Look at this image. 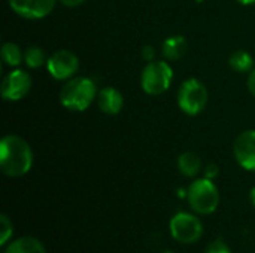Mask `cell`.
Returning a JSON list of instances; mask_svg holds the SVG:
<instances>
[{"label": "cell", "instance_id": "1", "mask_svg": "<svg viewBox=\"0 0 255 253\" xmlns=\"http://www.w3.org/2000/svg\"><path fill=\"white\" fill-rule=\"evenodd\" d=\"M34 161L31 146L18 134H6L0 140V170L4 176L16 179L25 176Z\"/></svg>", "mask_w": 255, "mask_h": 253}, {"label": "cell", "instance_id": "2", "mask_svg": "<svg viewBox=\"0 0 255 253\" xmlns=\"http://www.w3.org/2000/svg\"><path fill=\"white\" fill-rule=\"evenodd\" d=\"M97 85L88 76H75L60 89V103L70 112H85L97 100Z\"/></svg>", "mask_w": 255, "mask_h": 253}, {"label": "cell", "instance_id": "3", "mask_svg": "<svg viewBox=\"0 0 255 253\" xmlns=\"http://www.w3.org/2000/svg\"><path fill=\"white\" fill-rule=\"evenodd\" d=\"M187 203L199 216H209L220 206V191L214 180L208 177L194 179L187 188Z\"/></svg>", "mask_w": 255, "mask_h": 253}, {"label": "cell", "instance_id": "4", "mask_svg": "<svg viewBox=\"0 0 255 253\" xmlns=\"http://www.w3.org/2000/svg\"><path fill=\"white\" fill-rule=\"evenodd\" d=\"M173 82V69L164 60H154L145 64L140 73V86L148 95L164 94Z\"/></svg>", "mask_w": 255, "mask_h": 253}, {"label": "cell", "instance_id": "5", "mask_svg": "<svg viewBox=\"0 0 255 253\" xmlns=\"http://www.w3.org/2000/svg\"><path fill=\"white\" fill-rule=\"evenodd\" d=\"M169 231L172 239L179 245H196L203 237V224L194 212H178L169 222Z\"/></svg>", "mask_w": 255, "mask_h": 253}, {"label": "cell", "instance_id": "6", "mask_svg": "<svg viewBox=\"0 0 255 253\" xmlns=\"http://www.w3.org/2000/svg\"><path fill=\"white\" fill-rule=\"evenodd\" d=\"M208 89L205 84L196 78L185 79L178 89V106L188 116L200 115L208 104Z\"/></svg>", "mask_w": 255, "mask_h": 253}, {"label": "cell", "instance_id": "7", "mask_svg": "<svg viewBox=\"0 0 255 253\" xmlns=\"http://www.w3.org/2000/svg\"><path fill=\"white\" fill-rule=\"evenodd\" d=\"M46 70L55 81H69L79 70V58L69 49H57L48 57Z\"/></svg>", "mask_w": 255, "mask_h": 253}, {"label": "cell", "instance_id": "8", "mask_svg": "<svg viewBox=\"0 0 255 253\" xmlns=\"http://www.w3.org/2000/svg\"><path fill=\"white\" fill-rule=\"evenodd\" d=\"M33 86V78L22 69H12L7 75H4L0 91L1 98L4 101H19L30 92Z\"/></svg>", "mask_w": 255, "mask_h": 253}, {"label": "cell", "instance_id": "9", "mask_svg": "<svg viewBox=\"0 0 255 253\" xmlns=\"http://www.w3.org/2000/svg\"><path fill=\"white\" fill-rule=\"evenodd\" d=\"M58 0H7L9 7L24 19L46 18Z\"/></svg>", "mask_w": 255, "mask_h": 253}, {"label": "cell", "instance_id": "10", "mask_svg": "<svg viewBox=\"0 0 255 253\" xmlns=\"http://www.w3.org/2000/svg\"><path fill=\"white\" fill-rule=\"evenodd\" d=\"M233 155L244 170L255 171V130H245L236 137Z\"/></svg>", "mask_w": 255, "mask_h": 253}, {"label": "cell", "instance_id": "11", "mask_svg": "<svg viewBox=\"0 0 255 253\" xmlns=\"http://www.w3.org/2000/svg\"><path fill=\"white\" fill-rule=\"evenodd\" d=\"M96 101H97L100 112L109 116L118 115L124 107L123 92L117 89L115 86H103L102 89H99Z\"/></svg>", "mask_w": 255, "mask_h": 253}, {"label": "cell", "instance_id": "12", "mask_svg": "<svg viewBox=\"0 0 255 253\" xmlns=\"http://www.w3.org/2000/svg\"><path fill=\"white\" fill-rule=\"evenodd\" d=\"M3 249V253H48L43 243L31 236H24L10 240Z\"/></svg>", "mask_w": 255, "mask_h": 253}, {"label": "cell", "instance_id": "13", "mask_svg": "<svg viewBox=\"0 0 255 253\" xmlns=\"http://www.w3.org/2000/svg\"><path fill=\"white\" fill-rule=\"evenodd\" d=\"M187 51H188V40L181 34L167 37L161 45V54L167 61L181 60L187 54Z\"/></svg>", "mask_w": 255, "mask_h": 253}, {"label": "cell", "instance_id": "14", "mask_svg": "<svg viewBox=\"0 0 255 253\" xmlns=\"http://www.w3.org/2000/svg\"><path fill=\"white\" fill-rule=\"evenodd\" d=\"M176 167L182 176L193 179V177H197V174L203 170V161L199 154L193 151H187L178 157Z\"/></svg>", "mask_w": 255, "mask_h": 253}, {"label": "cell", "instance_id": "15", "mask_svg": "<svg viewBox=\"0 0 255 253\" xmlns=\"http://www.w3.org/2000/svg\"><path fill=\"white\" fill-rule=\"evenodd\" d=\"M0 52L3 64L10 69H18L24 63V52L21 46L13 42H4Z\"/></svg>", "mask_w": 255, "mask_h": 253}, {"label": "cell", "instance_id": "16", "mask_svg": "<svg viewBox=\"0 0 255 253\" xmlns=\"http://www.w3.org/2000/svg\"><path fill=\"white\" fill-rule=\"evenodd\" d=\"M230 67L238 73H250L254 69V57L245 49H236L229 57Z\"/></svg>", "mask_w": 255, "mask_h": 253}, {"label": "cell", "instance_id": "17", "mask_svg": "<svg viewBox=\"0 0 255 253\" xmlns=\"http://www.w3.org/2000/svg\"><path fill=\"white\" fill-rule=\"evenodd\" d=\"M48 57L43 48L40 46H28L24 51V64L28 69H40L42 66H46Z\"/></svg>", "mask_w": 255, "mask_h": 253}, {"label": "cell", "instance_id": "18", "mask_svg": "<svg viewBox=\"0 0 255 253\" xmlns=\"http://www.w3.org/2000/svg\"><path fill=\"white\" fill-rule=\"evenodd\" d=\"M13 236V224L7 215L0 216V246L4 248Z\"/></svg>", "mask_w": 255, "mask_h": 253}, {"label": "cell", "instance_id": "19", "mask_svg": "<svg viewBox=\"0 0 255 253\" xmlns=\"http://www.w3.org/2000/svg\"><path fill=\"white\" fill-rule=\"evenodd\" d=\"M205 253H233V252H232L230 246H229L224 240L217 239V240H214L212 243H209V245L206 246Z\"/></svg>", "mask_w": 255, "mask_h": 253}, {"label": "cell", "instance_id": "20", "mask_svg": "<svg viewBox=\"0 0 255 253\" xmlns=\"http://www.w3.org/2000/svg\"><path fill=\"white\" fill-rule=\"evenodd\" d=\"M155 55H157V52H155V48H154L152 45H145V46L140 49V57H142L146 63L154 61V60H155Z\"/></svg>", "mask_w": 255, "mask_h": 253}, {"label": "cell", "instance_id": "21", "mask_svg": "<svg viewBox=\"0 0 255 253\" xmlns=\"http://www.w3.org/2000/svg\"><path fill=\"white\" fill-rule=\"evenodd\" d=\"M218 174H220V169H218L217 164L211 163V164L205 166V169H203V176L205 177H208L211 180H215L218 177Z\"/></svg>", "mask_w": 255, "mask_h": 253}, {"label": "cell", "instance_id": "22", "mask_svg": "<svg viewBox=\"0 0 255 253\" xmlns=\"http://www.w3.org/2000/svg\"><path fill=\"white\" fill-rule=\"evenodd\" d=\"M247 85H248V91L251 92V95L255 97V67L248 73V79H247Z\"/></svg>", "mask_w": 255, "mask_h": 253}, {"label": "cell", "instance_id": "23", "mask_svg": "<svg viewBox=\"0 0 255 253\" xmlns=\"http://www.w3.org/2000/svg\"><path fill=\"white\" fill-rule=\"evenodd\" d=\"M63 6H67V7H76L82 3H85L87 0H58Z\"/></svg>", "mask_w": 255, "mask_h": 253}, {"label": "cell", "instance_id": "24", "mask_svg": "<svg viewBox=\"0 0 255 253\" xmlns=\"http://www.w3.org/2000/svg\"><path fill=\"white\" fill-rule=\"evenodd\" d=\"M250 201H251V204L255 207V186L251 188V191H250Z\"/></svg>", "mask_w": 255, "mask_h": 253}, {"label": "cell", "instance_id": "25", "mask_svg": "<svg viewBox=\"0 0 255 253\" xmlns=\"http://www.w3.org/2000/svg\"><path fill=\"white\" fill-rule=\"evenodd\" d=\"M239 1L241 4H245V6H251V4H255V0H236Z\"/></svg>", "mask_w": 255, "mask_h": 253}, {"label": "cell", "instance_id": "26", "mask_svg": "<svg viewBox=\"0 0 255 253\" xmlns=\"http://www.w3.org/2000/svg\"><path fill=\"white\" fill-rule=\"evenodd\" d=\"M163 253H176V252H173V251H164Z\"/></svg>", "mask_w": 255, "mask_h": 253}]
</instances>
